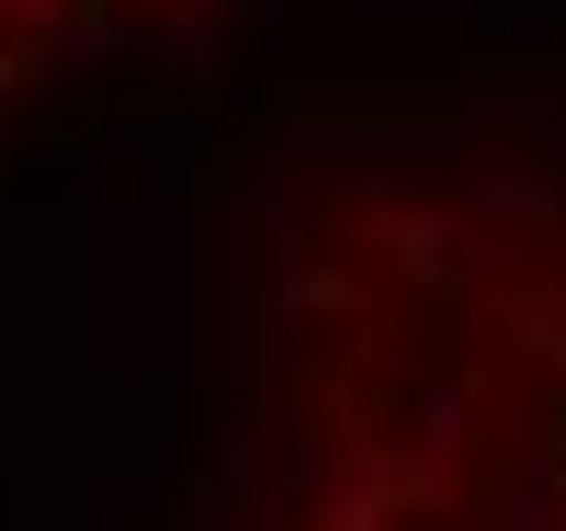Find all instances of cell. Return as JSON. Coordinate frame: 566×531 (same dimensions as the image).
I'll return each mask as SVG.
<instances>
[{
	"instance_id": "obj_1",
	"label": "cell",
	"mask_w": 566,
	"mask_h": 531,
	"mask_svg": "<svg viewBox=\"0 0 566 531\" xmlns=\"http://www.w3.org/2000/svg\"><path fill=\"white\" fill-rule=\"evenodd\" d=\"M239 531H566V384L533 429L522 498H510L476 453L419 429L397 396L283 340Z\"/></svg>"
},
{
	"instance_id": "obj_2",
	"label": "cell",
	"mask_w": 566,
	"mask_h": 531,
	"mask_svg": "<svg viewBox=\"0 0 566 531\" xmlns=\"http://www.w3.org/2000/svg\"><path fill=\"white\" fill-rule=\"evenodd\" d=\"M193 12L205 0H0V114L125 57V45H148V34H170V23H193Z\"/></svg>"
}]
</instances>
